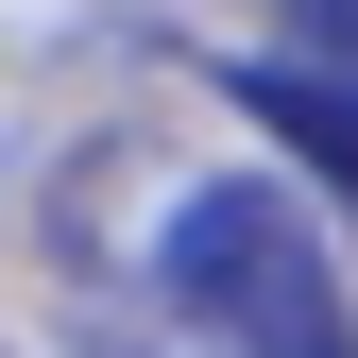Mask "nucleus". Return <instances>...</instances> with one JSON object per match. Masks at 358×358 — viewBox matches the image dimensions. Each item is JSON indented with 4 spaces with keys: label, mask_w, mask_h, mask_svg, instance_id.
<instances>
[{
    "label": "nucleus",
    "mask_w": 358,
    "mask_h": 358,
    "mask_svg": "<svg viewBox=\"0 0 358 358\" xmlns=\"http://www.w3.org/2000/svg\"><path fill=\"white\" fill-rule=\"evenodd\" d=\"M154 307L205 358H358V290H341L307 188H273V171L171 188V222H154Z\"/></svg>",
    "instance_id": "f257e3e1"
},
{
    "label": "nucleus",
    "mask_w": 358,
    "mask_h": 358,
    "mask_svg": "<svg viewBox=\"0 0 358 358\" xmlns=\"http://www.w3.org/2000/svg\"><path fill=\"white\" fill-rule=\"evenodd\" d=\"M239 103L273 120V137H307L324 171H358V69H324V52H273V69H239Z\"/></svg>",
    "instance_id": "f03ea898"
},
{
    "label": "nucleus",
    "mask_w": 358,
    "mask_h": 358,
    "mask_svg": "<svg viewBox=\"0 0 358 358\" xmlns=\"http://www.w3.org/2000/svg\"><path fill=\"white\" fill-rule=\"evenodd\" d=\"M0 358H17V341H0Z\"/></svg>",
    "instance_id": "7ed1b4c3"
}]
</instances>
